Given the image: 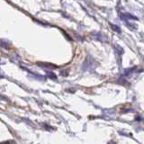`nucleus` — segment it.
<instances>
[{"label": "nucleus", "mask_w": 144, "mask_h": 144, "mask_svg": "<svg viewBox=\"0 0 144 144\" xmlns=\"http://www.w3.org/2000/svg\"><path fill=\"white\" fill-rule=\"evenodd\" d=\"M49 77H50V78H56V76L53 74V73H51V72L49 73Z\"/></svg>", "instance_id": "2"}, {"label": "nucleus", "mask_w": 144, "mask_h": 144, "mask_svg": "<svg viewBox=\"0 0 144 144\" xmlns=\"http://www.w3.org/2000/svg\"><path fill=\"white\" fill-rule=\"evenodd\" d=\"M112 28H113V30H116L117 32H121L120 28H119L118 26H116V25H112Z\"/></svg>", "instance_id": "1"}]
</instances>
